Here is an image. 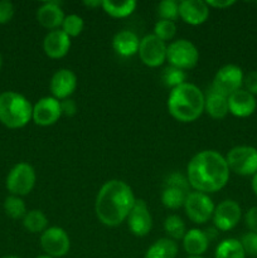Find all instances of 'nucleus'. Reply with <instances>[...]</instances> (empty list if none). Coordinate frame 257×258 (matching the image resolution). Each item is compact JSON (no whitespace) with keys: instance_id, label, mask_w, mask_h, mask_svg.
Listing matches in <instances>:
<instances>
[{"instance_id":"nucleus-7","label":"nucleus","mask_w":257,"mask_h":258,"mask_svg":"<svg viewBox=\"0 0 257 258\" xmlns=\"http://www.w3.org/2000/svg\"><path fill=\"white\" fill-rule=\"evenodd\" d=\"M229 170L238 175L248 176L257 173V149L252 146H236L226 156Z\"/></svg>"},{"instance_id":"nucleus-39","label":"nucleus","mask_w":257,"mask_h":258,"mask_svg":"<svg viewBox=\"0 0 257 258\" xmlns=\"http://www.w3.org/2000/svg\"><path fill=\"white\" fill-rule=\"evenodd\" d=\"M206 3L209 8H216V9H226L236 4L234 0H207Z\"/></svg>"},{"instance_id":"nucleus-19","label":"nucleus","mask_w":257,"mask_h":258,"mask_svg":"<svg viewBox=\"0 0 257 258\" xmlns=\"http://www.w3.org/2000/svg\"><path fill=\"white\" fill-rule=\"evenodd\" d=\"M257 102L253 95L246 90H238L228 97V110L236 117H248L256 111Z\"/></svg>"},{"instance_id":"nucleus-24","label":"nucleus","mask_w":257,"mask_h":258,"mask_svg":"<svg viewBox=\"0 0 257 258\" xmlns=\"http://www.w3.org/2000/svg\"><path fill=\"white\" fill-rule=\"evenodd\" d=\"M178 254V244L170 238H160L151 244L144 258H175Z\"/></svg>"},{"instance_id":"nucleus-1","label":"nucleus","mask_w":257,"mask_h":258,"mask_svg":"<svg viewBox=\"0 0 257 258\" xmlns=\"http://www.w3.org/2000/svg\"><path fill=\"white\" fill-rule=\"evenodd\" d=\"M186 178L191 188L199 193H216L226 186L229 168L224 156L216 150H203L190 159Z\"/></svg>"},{"instance_id":"nucleus-42","label":"nucleus","mask_w":257,"mask_h":258,"mask_svg":"<svg viewBox=\"0 0 257 258\" xmlns=\"http://www.w3.org/2000/svg\"><path fill=\"white\" fill-rule=\"evenodd\" d=\"M35 258H53V257L48 256V254H40V256H38V257H35Z\"/></svg>"},{"instance_id":"nucleus-22","label":"nucleus","mask_w":257,"mask_h":258,"mask_svg":"<svg viewBox=\"0 0 257 258\" xmlns=\"http://www.w3.org/2000/svg\"><path fill=\"white\" fill-rule=\"evenodd\" d=\"M204 111L214 120L224 118L229 112L228 98L209 88L207 95H204Z\"/></svg>"},{"instance_id":"nucleus-21","label":"nucleus","mask_w":257,"mask_h":258,"mask_svg":"<svg viewBox=\"0 0 257 258\" xmlns=\"http://www.w3.org/2000/svg\"><path fill=\"white\" fill-rule=\"evenodd\" d=\"M140 39L131 30H121L113 35L112 47L121 57H133L139 52Z\"/></svg>"},{"instance_id":"nucleus-32","label":"nucleus","mask_w":257,"mask_h":258,"mask_svg":"<svg viewBox=\"0 0 257 258\" xmlns=\"http://www.w3.org/2000/svg\"><path fill=\"white\" fill-rule=\"evenodd\" d=\"M175 33L176 25L175 23L170 22V20H159V22H156L155 27H154V35L163 40V42L173 39L175 37Z\"/></svg>"},{"instance_id":"nucleus-45","label":"nucleus","mask_w":257,"mask_h":258,"mask_svg":"<svg viewBox=\"0 0 257 258\" xmlns=\"http://www.w3.org/2000/svg\"><path fill=\"white\" fill-rule=\"evenodd\" d=\"M188 258H203L202 256H189Z\"/></svg>"},{"instance_id":"nucleus-16","label":"nucleus","mask_w":257,"mask_h":258,"mask_svg":"<svg viewBox=\"0 0 257 258\" xmlns=\"http://www.w3.org/2000/svg\"><path fill=\"white\" fill-rule=\"evenodd\" d=\"M49 88L52 97L57 98L58 101L67 100L77 88V76L67 68L58 70L52 76Z\"/></svg>"},{"instance_id":"nucleus-18","label":"nucleus","mask_w":257,"mask_h":258,"mask_svg":"<svg viewBox=\"0 0 257 258\" xmlns=\"http://www.w3.org/2000/svg\"><path fill=\"white\" fill-rule=\"evenodd\" d=\"M71 48V38L62 29L50 30L43 40V50L52 59L63 58Z\"/></svg>"},{"instance_id":"nucleus-10","label":"nucleus","mask_w":257,"mask_h":258,"mask_svg":"<svg viewBox=\"0 0 257 258\" xmlns=\"http://www.w3.org/2000/svg\"><path fill=\"white\" fill-rule=\"evenodd\" d=\"M243 78V72L238 66L226 64L217 71L211 88L228 98L232 93L241 90Z\"/></svg>"},{"instance_id":"nucleus-36","label":"nucleus","mask_w":257,"mask_h":258,"mask_svg":"<svg viewBox=\"0 0 257 258\" xmlns=\"http://www.w3.org/2000/svg\"><path fill=\"white\" fill-rule=\"evenodd\" d=\"M243 85L247 92L253 96L257 95V71H252L244 76Z\"/></svg>"},{"instance_id":"nucleus-41","label":"nucleus","mask_w":257,"mask_h":258,"mask_svg":"<svg viewBox=\"0 0 257 258\" xmlns=\"http://www.w3.org/2000/svg\"><path fill=\"white\" fill-rule=\"evenodd\" d=\"M251 186H252V190H253V193L256 194V196H257V173L254 174L253 178H252Z\"/></svg>"},{"instance_id":"nucleus-8","label":"nucleus","mask_w":257,"mask_h":258,"mask_svg":"<svg viewBox=\"0 0 257 258\" xmlns=\"http://www.w3.org/2000/svg\"><path fill=\"white\" fill-rule=\"evenodd\" d=\"M37 175L30 164L19 163L9 171L7 176V188L12 196H27L34 188Z\"/></svg>"},{"instance_id":"nucleus-20","label":"nucleus","mask_w":257,"mask_h":258,"mask_svg":"<svg viewBox=\"0 0 257 258\" xmlns=\"http://www.w3.org/2000/svg\"><path fill=\"white\" fill-rule=\"evenodd\" d=\"M59 4L60 3L58 2H48L44 3L37 10L38 23L45 29L55 30L62 27V23L65 20V13Z\"/></svg>"},{"instance_id":"nucleus-5","label":"nucleus","mask_w":257,"mask_h":258,"mask_svg":"<svg viewBox=\"0 0 257 258\" xmlns=\"http://www.w3.org/2000/svg\"><path fill=\"white\" fill-rule=\"evenodd\" d=\"M166 60L179 70H191L198 64L199 52L196 45L186 39L171 42L166 49Z\"/></svg>"},{"instance_id":"nucleus-28","label":"nucleus","mask_w":257,"mask_h":258,"mask_svg":"<svg viewBox=\"0 0 257 258\" xmlns=\"http://www.w3.org/2000/svg\"><path fill=\"white\" fill-rule=\"evenodd\" d=\"M164 231L168 234L169 238L175 241V239H183L186 233L185 223L183 219L179 216H169L166 217L165 222H164Z\"/></svg>"},{"instance_id":"nucleus-27","label":"nucleus","mask_w":257,"mask_h":258,"mask_svg":"<svg viewBox=\"0 0 257 258\" xmlns=\"http://www.w3.org/2000/svg\"><path fill=\"white\" fill-rule=\"evenodd\" d=\"M216 258H244L246 253L243 251L241 242L236 238H227L222 241L216 248Z\"/></svg>"},{"instance_id":"nucleus-30","label":"nucleus","mask_w":257,"mask_h":258,"mask_svg":"<svg viewBox=\"0 0 257 258\" xmlns=\"http://www.w3.org/2000/svg\"><path fill=\"white\" fill-rule=\"evenodd\" d=\"M85 28V22L82 18L77 14H70L65 17L62 23V30L70 38L78 37Z\"/></svg>"},{"instance_id":"nucleus-3","label":"nucleus","mask_w":257,"mask_h":258,"mask_svg":"<svg viewBox=\"0 0 257 258\" xmlns=\"http://www.w3.org/2000/svg\"><path fill=\"white\" fill-rule=\"evenodd\" d=\"M168 111L180 122H193L204 112V93L193 83H183L169 93Z\"/></svg>"},{"instance_id":"nucleus-43","label":"nucleus","mask_w":257,"mask_h":258,"mask_svg":"<svg viewBox=\"0 0 257 258\" xmlns=\"http://www.w3.org/2000/svg\"><path fill=\"white\" fill-rule=\"evenodd\" d=\"M3 66V57H2V53H0V68H2Z\"/></svg>"},{"instance_id":"nucleus-25","label":"nucleus","mask_w":257,"mask_h":258,"mask_svg":"<svg viewBox=\"0 0 257 258\" xmlns=\"http://www.w3.org/2000/svg\"><path fill=\"white\" fill-rule=\"evenodd\" d=\"M102 9L106 14H108L112 18H126L135 12L138 3L134 0H127V2L115 3L111 0H105L102 2Z\"/></svg>"},{"instance_id":"nucleus-26","label":"nucleus","mask_w":257,"mask_h":258,"mask_svg":"<svg viewBox=\"0 0 257 258\" xmlns=\"http://www.w3.org/2000/svg\"><path fill=\"white\" fill-rule=\"evenodd\" d=\"M23 226L30 233H43L48 228V218L42 211L33 209L24 216Z\"/></svg>"},{"instance_id":"nucleus-31","label":"nucleus","mask_w":257,"mask_h":258,"mask_svg":"<svg viewBox=\"0 0 257 258\" xmlns=\"http://www.w3.org/2000/svg\"><path fill=\"white\" fill-rule=\"evenodd\" d=\"M161 78H163L164 85L166 87H170L171 90L185 83V73H184V71L173 67V66H169L163 71Z\"/></svg>"},{"instance_id":"nucleus-11","label":"nucleus","mask_w":257,"mask_h":258,"mask_svg":"<svg viewBox=\"0 0 257 258\" xmlns=\"http://www.w3.org/2000/svg\"><path fill=\"white\" fill-rule=\"evenodd\" d=\"M166 49L168 45L165 44V42L159 39L154 34H148L140 39L138 53L144 64L155 68L166 60Z\"/></svg>"},{"instance_id":"nucleus-40","label":"nucleus","mask_w":257,"mask_h":258,"mask_svg":"<svg viewBox=\"0 0 257 258\" xmlns=\"http://www.w3.org/2000/svg\"><path fill=\"white\" fill-rule=\"evenodd\" d=\"M83 5L85 7H88V8H98L102 5V2H98V0H86V2H83Z\"/></svg>"},{"instance_id":"nucleus-33","label":"nucleus","mask_w":257,"mask_h":258,"mask_svg":"<svg viewBox=\"0 0 257 258\" xmlns=\"http://www.w3.org/2000/svg\"><path fill=\"white\" fill-rule=\"evenodd\" d=\"M158 14L161 20L174 22L179 17V3L175 0H163L158 5Z\"/></svg>"},{"instance_id":"nucleus-12","label":"nucleus","mask_w":257,"mask_h":258,"mask_svg":"<svg viewBox=\"0 0 257 258\" xmlns=\"http://www.w3.org/2000/svg\"><path fill=\"white\" fill-rule=\"evenodd\" d=\"M40 246L50 257H63L70 252L71 241L67 232L60 227H49L40 236Z\"/></svg>"},{"instance_id":"nucleus-17","label":"nucleus","mask_w":257,"mask_h":258,"mask_svg":"<svg viewBox=\"0 0 257 258\" xmlns=\"http://www.w3.org/2000/svg\"><path fill=\"white\" fill-rule=\"evenodd\" d=\"M179 17L189 25H201L209 17V7L203 0H183L179 3Z\"/></svg>"},{"instance_id":"nucleus-14","label":"nucleus","mask_w":257,"mask_h":258,"mask_svg":"<svg viewBox=\"0 0 257 258\" xmlns=\"http://www.w3.org/2000/svg\"><path fill=\"white\" fill-rule=\"evenodd\" d=\"M127 224L131 233L136 237H145L153 228V217L148 204L143 199H136L127 217Z\"/></svg>"},{"instance_id":"nucleus-6","label":"nucleus","mask_w":257,"mask_h":258,"mask_svg":"<svg viewBox=\"0 0 257 258\" xmlns=\"http://www.w3.org/2000/svg\"><path fill=\"white\" fill-rule=\"evenodd\" d=\"M188 178L180 173H173L165 180L163 193H161V203L168 209H179L184 207L189 191Z\"/></svg>"},{"instance_id":"nucleus-38","label":"nucleus","mask_w":257,"mask_h":258,"mask_svg":"<svg viewBox=\"0 0 257 258\" xmlns=\"http://www.w3.org/2000/svg\"><path fill=\"white\" fill-rule=\"evenodd\" d=\"M60 110H62V115L71 117V116L76 115V112H77V105L73 100L67 98V100L60 101Z\"/></svg>"},{"instance_id":"nucleus-13","label":"nucleus","mask_w":257,"mask_h":258,"mask_svg":"<svg viewBox=\"0 0 257 258\" xmlns=\"http://www.w3.org/2000/svg\"><path fill=\"white\" fill-rule=\"evenodd\" d=\"M242 217L241 207L237 202L227 199L219 203L214 208L213 213V223L218 231L227 232L233 229L238 224L239 219Z\"/></svg>"},{"instance_id":"nucleus-2","label":"nucleus","mask_w":257,"mask_h":258,"mask_svg":"<svg viewBox=\"0 0 257 258\" xmlns=\"http://www.w3.org/2000/svg\"><path fill=\"white\" fill-rule=\"evenodd\" d=\"M135 202L131 186L125 181L113 179L103 184L96 197V216L105 226H120L127 219Z\"/></svg>"},{"instance_id":"nucleus-15","label":"nucleus","mask_w":257,"mask_h":258,"mask_svg":"<svg viewBox=\"0 0 257 258\" xmlns=\"http://www.w3.org/2000/svg\"><path fill=\"white\" fill-rule=\"evenodd\" d=\"M60 116V101L54 97H43L33 106L32 118L39 126L54 125Z\"/></svg>"},{"instance_id":"nucleus-34","label":"nucleus","mask_w":257,"mask_h":258,"mask_svg":"<svg viewBox=\"0 0 257 258\" xmlns=\"http://www.w3.org/2000/svg\"><path fill=\"white\" fill-rule=\"evenodd\" d=\"M241 244L243 247V251L246 254L249 256L257 257V233L253 232H248V233L243 234L241 238Z\"/></svg>"},{"instance_id":"nucleus-9","label":"nucleus","mask_w":257,"mask_h":258,"mask_svg":"<svg viewBox=\"0 0 257 258\" xmlns=\"http://www.w3.org/2000/svg\"><path fill=\"white\" fill-rule=\"evenodd\" d=\"M213 201L208 194L190 191L184 202V211L186 217L197 224H204L213 217L214 213Z\"/></svg>"},{"instance_id":"nucleus-37","label":"nucleus","mask_w":257,"mask_h":258,"mask_svg":"<svg viewBox=\"0 0 257 258\" xmlns=\"http://www.w3.org/2000/svg\"><path fill=\"white\" fill-rule=\"evenodd\" d=\"M244 222L248 229L253 233H257V207H252L246 212L244 216Z\"/></svg>"},{"instance_id":"nucleus-44","label":"nucleus","mask_w":257,"mask_h":258,"mask_svg":"<svg viewBox=\"0 0 257 258\" xmlns=\"http://www.w3.org/2000/svg\"><path fill=\"white\" fill-rule=\"evenodd\" d=\"M3 258H20V257H18V256H5Z\"/></svg>"},{"instance_id":"nucleus-35","label":"nucleus","mask_w":257,"mask_h":258,"mask_svg":"<svg viewBox=\"0 0 257 258\" xmlns=\"http://www.w3.org/2000/svg\"><path fill=\"white\" fill-rule=\"evenodd\" d=\"M14 17V5L8 0L0 2V24H7Z\"/></svg>"},{"instance_id":"nucleus-23","label":"nucleus","mask_w":257,"mask_h":258,"mask_svg":"<svg viewBox=\"0 0 257 258\" xmlns=\"http://www.w3.org/2000/svg\"><path fill=\"white\" fill-rule=\"evenodd\" d=\"M209 246V239L204 231L193 228L185 233L183 238V247L189 256H202L206 253Z\"/></svg>"},{"instance_id":"nucleus-29","label":"nucleus","mask_w":257,"mask_h":258,"mask_svg":"<svg viewBox=\"0 0 257 258\" xmlns=\"http://www.w3.org/2000/svg\"><path fill=\"white\" fill-rule=\"evenodd\" d=\"M4 211L13 219L24 218V216L27 214L25 203L23 202V199L20 197L17 196H10L5 199Z\"/></svg>"},{"instance_id":"nucleus-4","label":"nucleus","mask_w":257,"mask_h":258,"mask_svg":"<svg viewBox=\"0 0 257 258\" xmlns=\"http://www.w3.org/2000/svg\"><path fill=\"white\" fill-rule=\"evenodd\" d=\"M33 116V106L23 95L13 91L0 93V122L9 128L24 127Z\"/></svg>"}]
</instances>
